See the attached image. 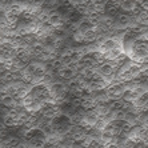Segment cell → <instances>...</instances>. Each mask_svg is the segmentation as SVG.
<instances>
[{
	"mask_svg": "<svg viewBox=\"0 0 148 148\" xmlns=\"http://www.w3.org/2000/svg\"><path fill=\"white\" fill-rule=\"evenodd\" d=\"M128 56L132 62H138L139 64H144V60L148 58V39L139 38L128 47Z\"/></svg>",
	"mask_w": 148,
	"mask_h": 148,
	"instance_id": "6da1fadb",
	"label": "cell"
},
{
	"mask_svg": "<svg viewBox=\"0 0 148 148\" xmlns=\"http://www.w3.org/2000/svg\"><path fill=\"white\" fill-rule=\"evenodd\" d=\"M29 95L34 97L35 100H39L41 103H48V101H53L51 96V90H49V86L45 84V83H39V84H35L29 88Z\"/></svg>",
	"mask_w": 148,
	"mask_h": 148,
	"instance_id": "7a4b0ae2",
	"label": "cell"
},
{
	"mask_svg": "<svg viewBox=\"0 0 148 148\" xmlns=\"http://www.w3.org/2000/svg\"><path fill=\"white\" fill-rule=\"evenodd\" d=\"M119 47H123L121 41L116 40L114 38H106L99 43V51L101 53H104V55H107L111 51H114V49L119 48Z\"/></svg>",
	"mask_w": 148,
	"mask_h": 148,
	"instance_id": "3957f363",
	"label": "cell"
},
{
	"mask_svg": "<svg viewBox=\"0 0 148 148\" xmlns=\"http://www.w3.org/2000/svg\"><path fill=\"white\" fill-rule=\"evenodd\" d=\"M116 71H117V67L115 66L114 62H110V60L104 62L103 64H100V66L97 67V73H99L100 76H103L104 79L112 77V76L116 73Z\"/></svg>",
	"mask_w": 148,
	"mask_h": 148,
	"instance_id": "277c9868",
	"label": "cell"
},
{
	"mask_svg": "<svg viewBox=\"0 0 148 148\" xmlns=\"http://www.w3.org/2000/svg\"><path fill=\"white\" fill-rule=\"evenodd\" d=\"M56 75H58L59 77L64 79V80H72L79 75V72H77V69H76L75 67L64 66L62 69H59L58 72H56Z\"/></svg>",
	"mask_w": 148,
	"mask_h": 148,
	"instance_id": "5b68a950",
	"label": "cell"
},
{
	"mask_svg": "<svg viewBox=\"0 0 148 148\" xmlns=\"http://www.w3.org/2000/svg\"><path fill=\"white\" fill-rule=\"evenodd\" d=\"M77 28H79L80 32H86V31H90V29H93V28H96V24L91 20L90 17H80L79 20H77Z\"/></svg>",
	"mask_w": 148,
	"mask_h": 148,
	"instance_id": "8992f818",
	"label": "cell"
},
{
	"mask_svg": "<svg viewBox=\"0 0 148 148\" xmlns=\"http://www.w3.org/2000/svg\"><path fill=\"white\" fill-rule=\"evenodd\" d=\"M48 17H49V25H52V27H60V25H64L63 15L60 14L59 11H51V12H48Z\"/></svg>",
	"mask_w": 148,
	"mask_h": 148,
	"instance_id": "52a82bcc",
	"label": "cell"
},
{
	"mask_svg": "<svg viewBox=\"0 0 148 148\" xmlns=\"http://www.w3.org/2000/svg\"><path fill=\"white\" fill-rule=\"evenodd\" d=\"M83 34V39L86 43H93L96 41L97 39H100V34H99V29L93 28V29H90V31H86V32H82Z\"/></svg>",
	"mask_w": 148,
	"mask_h": 148,
	"instance_id": "ba28073f",
	"label": "cell"
},
{
	"mask_svg": "<svg viewBox=\"0 0 148 148\" xmlns=\"http://www.w3.org/2000/svg\"><path fill=\"white\" fill-rule=\"evenodd\" d=\"M96 73H97L96 67H84L83 69H80L79 71V75L82 76L84 80H87V82H90V80L92 79Z\"/></svg>",
	"mask_w": 148,
	"mask_h": 148,
	"instance_id": "9c48e42d",
	"label": "cell"
},
{
	"mask_svg": "<svg viewBox=\"0 0 148 148\" xmlns=\"http://www.w3.org/2000/svg\"><path fill=\"white\" fill-rule=\"evenodd\" d=\"M97 101L95 97L90 96V97H84V99H82V108L84 111H92L95 110V108L97 107Z\"/></svg>",
	"mask_w": 148,
	"mask_h": 148,
	"instance_id": "30bf717a",
	"label": "cell"
},
{
	"mask_svg": "<svg viewBox=\"0 0 148 148\" xmlns=\"http://www.w3.org/2000/svg\"><path fill=\"white\" fill-rule=\"evenodd\" d=\"M0 38H1V29H0Z\"/></svg>",
	"mask_w": 148,
	"mask_h": 148,
	"instance_id": "8fae6325",
	"label": "cell"
}]
</instances>
